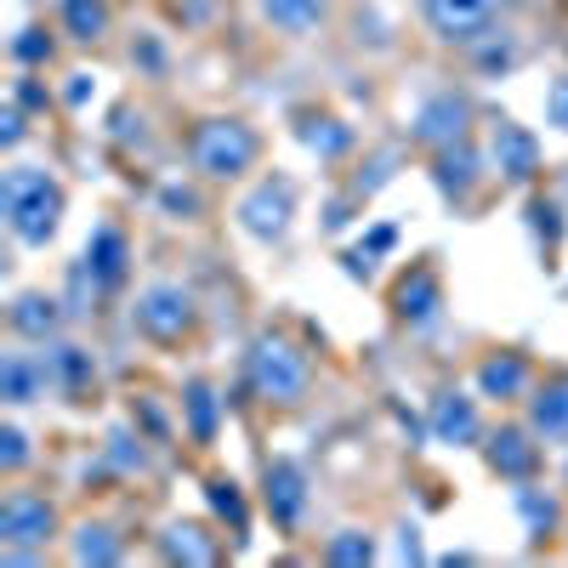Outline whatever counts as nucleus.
<instances>
[{
  "instance_id": "nucleus-9",
  "label": "nucleus",
  "mask_w": 568,
  "mask_h": 568,
  "mask_svg": "<svg viewBox=\"0 0 568 568\" xmlns=\"http://www.w3.org/2000/svg\"><path fill=\"white\" fill-rule=\"evenodd\" d=\"M393 307H398V318L404 324H433L438 318V307H444V278L433 273V267H409L404 278H398V296H393Z\"/></svg>"
},
{
  "instance_id": "nucleus-16",
  "label": "nucleus",
  "mask_w": 568,
  "mask_h": 568,
  "mask_svg": "<svg viewBox=\"0 0 568 568\" xmlns=\"http://www.w3.org/2000/svg\"><path fill=\"white\" fill-rule=\"evenodd\" d=\"M529 426L540 438H568V375H557V382H546L535 398H529Z\"/></svg>"
},
{
  "instance_id": "nucleus-1",
  "label": "nucleus",
  "mask_w": 568,
  "mask_h": 568,
  "mask_svg": "<svg viewBox=\"0 0 568 568\" xmlns=\"http://www.w3.org/2000/svg\"><path fill=\"white\" fill-rule=\"evenodd\" d=\"M0 205H7V227L23 245H45L63 216V187L34 165H12L7 182H0Z\"/></svg>"
},
{
  "instance_id": "nucleus-31",
  "label": "nucleus",
  "mask_w": 568,
  "mask_h": 568,
  "mask_svg": "<svg viewBox=\"0 0 568 568\" xmlns=\"http://www.w3.org/2000/svg\"><path fill=\"white\" fill-rule=\"evenodd\" d=\"M12 52H18L23 63H40V58H52V40H40V29H29L23 40H12Z\"/></svg>"
},
{
  "instance_id": "nucleus-4",
  "label": "nucleus",
  "mask_w": 568,
  "mask_h": 568,
  "mask_svg": "<svg viewBox=\"0 0 568 568\" xmlns=\"http://www.w3.org/2000/svg\"><path fill=\"white\" fill-rule=\"evenodd\" d=\"M136 324H142V336H154V342H182L187 324H194V296H187L182 284H149V291L136 296Z\"/></svg>"
},
{
  "instance_id": "nucleus-22",
  "label": "nucleus",
  "mask_w": 568,
  "mask_h": 568,
  "mask_svg": "<svg viewBox=\"0 0 568 568\" xmlns=\"http://www.w3.org/2000/svg\"><path fill=\"white\" fill-rule=\"evenodd\" d=\"M262 12H267V23H278V29L307 34V29L324 18V0H262Z\"/></svg>"
},
{
  "instance_id": "nucleus-14",
  "label": "nucleus",
  "mask_w": 568,
  "mask_h": 568,
  "mask_svg": "<svg viewBox=\"0 0 568 568\" xmlns=\"http://www.w3.org/2000/svg\"><path fill=\"white\" fill-rule=\"evenodd\" d=\"M489 466L500 471V478H511V484H529L535 478V466H540V449L529 444V433H495L489 438Z\"/></svg>"
},
{
  "instance_id": "nucleus-24",
  "label": "nucleus",
  "mask_w": 568,
  "mask_h": 568,
  "mask_svg": "<svg viewBox=\"0 0 568 568\" xmlns=\"http://www.w3.org/2000/svg\"><path fill=\"white\" fill-rule=\"evenodd\" d=\"M114 557H120V540L109 524H85L74 535V562H114Z\"/></svg>"
},
{
  "instance_id": "nucleus-17",
  "label": "nucleus",
  "mask_w": 568,
  "mask_h": 568,
  "mask_svg": "<svg viewBox=\"0 0 568 568\" xmlns=\"http://www.w3.org/2000/svg\"><path fill=\"white\" fill-rule=\"evenodd\" d=\"M478 387H484V398H524V387H529V358H517V353L484 358Z\"/></svg>"
},
{
  "instance_id": "nucleus-28",
  "label": "nucleus",
  "mask_w": 568,
  "mask_h": 568,
  "mask_svg": "<svg viewBox=\"0 0 568 568\" xmlns=\"http://www.w3.org/2000/svg\"><path fill=\"white\" fill-rule=\"evenodd\" d=\"M369 557H375V546H369L358 529H347V535L329 540V562H369Z\"/></svg>"
},
{
  "instance_id": "nucleus-29",
  "label": "nucleus",
  "mask_w": 568,
  "mask_h": 568,
  "mask_svg": "<svg viewBox=\"0 0 568 568\" xmlns=\"http://www.w3.org/2000/svg\"><path fill=\"white\" fill-rule=\"evenodd\" d=\"M517 506H524V517H529V529H535V535H546V529L557 524V506L540 500L535 489H517Z\"/></svg>"
},
{
  "instance_id": "nucleus-33",
  "label": "nucleus",
  "mask_w": 568,
  "mask_h": 568,
  "mask_svg": "<svg viewBox=\"0 0 568 568\" xmlns=\"http://www.w3.org/2000/svg\"><path fill=\"white\" fill-rule=\"evenodd\" d=\"M165 205H171V211H194V194H176V187H171Z\"/></svg>"
},
{
  "instance_id": "nucleus-26",
  "label": "nucleus",
  "mask_w": 568,
  "mask_h": 568,
  "mask_svg": "<svg viewBox=\"0 0 568 568\" xmlns=\"http://www.w3.org/2000/svg\"><path fill=\"white\" fill-rule=\"evenodd\" d=\"M211 506H216V517H227V524H233V535H245V529H251L245 500H240V489H233L227 478H216V484H211Z\"/></svg>"
},
{
  "instance_id": "nucleus-15",
  "label": "nucleus",
  "mask_w": 568,
  "mask_h": 568,
  "mask_svg": "<svg viewBox=\"0 0 568 568\" xmlns=\"http://www.w3.org/2000/svg\"><path fill=\"white\" fill-rule=\"evenodd\" d=\"M484 426H478V409H471V398L460 393H438L433 398V438L438 444H471Z\"/></svg>"
},
{
  "instance_id": "nucleus-6",
  "label": "nucleus",
  "mask_w": 568,
  "mask_h": 568,
  "mask_svg": "<svg viewBox=\"0 0 568 568\" xmlns=\"http://www.w3.org/2000/svg\"><path fill=\"white\" fill-rule=\"evenodd\" d=\"M52 529H58L52 500H40L29 489L0 500V540H7V546H45V535H52Z\"/></svg>"
},
{
  "instance_id": "nucleus-2",
  "label": "nucleus",
  "mask_w": 568,
  "mask_h": 568,
  "mask_svg": "<svg viewBox=\"0 0 568 568\" xmlns=\"http://www.w3.org/2000/svg\"><path fill=\"white\" fill-rule=\"evenodd\" d=\"M245 375H251V393L267 398V404H296L307 393V358L284 336H256L251 358H245Z\"/></svg>"
},
{
  "instance_id": "nucleus-7",
  "label": "nucleus",
  "mask_w": 568,
  "mask_h": 568,
  "mask_svg": "<svg viewBox=\"0 0 568 568\" xmlns=\"http://www.w3.org/2000/svg\"><path fill=\"white\" fill-rule=\"evenodd\" d=\"M489 18H495V0H426V23H433L438 40H478L489 34Z\"/></svg>"
},
{
  "instance_id": "nucleus-19",
  "label": "nucleus",
  "mask_w": 568,
  "mask_h": 568,
  "mask_svg": "<svg viewBox=\"0 0 568 568\" xmlns=\"http://www.w3.org/2000/svg\"><path fill=\"white\" fill-rule=\"evenodd\" d=\"M45 358V375H52V387H63V393H85L91 387V358L80 353V347H52V353H40Z\"/></svg>"
},
{
  "instance_id": "nucleus-11",
  "label": "nucleus",
  "mask_w": 568,
  "mask_h": 568,
  "mask_svg": "<svg viewBox=\"0 0 568 568\" xmlns=\"http://www.w3.org/2000/svg\"><path fill=\"white\" fill-rule=\"evenodd\" d=\"M495 165H500V176L506 182H529L535 171H540V142L524 131V125H495Z\"/></svg>"
},
{
  "instance_id": "nucleus-35",
  "label": "nucleus",
  "mask_w": 568,
  "mask_h": 568,
  "mask_svg": "<svg viewBox=\"0 0 568 568\" xmlns=\"http://www.w3.org/2000/svg\"><path fill=\"white\" fill-rule=\"evenodd\" d=\"M398 557H409V562L420 557V546H415V535H409V529H404V540H398Z\"/></svg>"
},
{
  "instance_id": "nucleus-3",
  "label": "nucleus",
  "mask_w": 568,
  "mask_h": 568,
  "mask_svg": "<svg viewBox=\"0 0 568 568\" xmlns=\"http://www.w3.org/2000/svg\"><path fill=\"white\" fill-rule=\"evenodd\" d=\"M256 131L245 120H205L194 131V165L205 176H245L256 165Z\"/></svg>"
},
{
  "instance_id": "nucleus-23",
  "label": "nucleus",
  "mask_w": 568,
  "mask_h": 568,
  "mask_svg": "<svg viewBox=\"0 0 568 568\" xmlns=\"http://www.w3.org/2000/svg\"><path fill=\"white\" fill-rule=\"evenodd\" d=\"M63 29H69L74 40H103L109 7H103V0H63Z\"/></svg>"
},
{
  "instance_id": "nucleus-5",
  "label": "nucleus",
  "mask_w": 568,
  "mask_h": 568,
  "mask_svg": "<svg viewBox=\"0 0 568 568\" xmlns=\"http://www.w3.org/2000/svg\"><path fill=\"white\" fill-rule=\"evenodd\" d=\"M291 211H296V187L284 182V176H267L256 194L240 205V227L251 233V240H284Z\"/></svg>"
},
{
  "instance_id": "nucleus-30",
  "label": "nucleus",
  "mask_w": 568,
  "mask_h": 568,
  "mask_svg": "<svg viewBox=\"0 0 568 568\" xmlns=\"http://www.w3.org/2000/svg\"><path fill=\"white\" fill-rule=\"evenodd\" d=\"M29 460V438L18 433V426H7V433H0V466H7V471H18Z\"/></svg>"
},
{
  "instance_id": "nucleus-21",
  "label": "nucleus",
  "mask_w": 568,
  "mask_h": 568,
  "mask_svg": "<svg viewBox=\"0 0 568 568\" xmlns=\"http://www.w3.org/2000/svg\"><path fill=\"white\" fill-rule=\"evenodd\" d=\"M160 546H165V557H171V562H194V568L216 562V546H211V540H205L194 524H171Z\"/></svg>"
},
{
  "instance_id": "nucleus-32",
  "label": "nucleus",
  "mask_w": 568,
  "mask_h": 568,
  "mask_svg": "<svg viewBox=\"0 0 568 568\" xmlns=\"http://www.w3.org/2000/svg\"><path fill=\"white\" fill-rule=\"evenodd\" d=\"M546 114H551V125H562V131H568V74L546 91Z\"/></svg>"
},
{
  "instance_id": "nucleus-34",
  "label": "nucleus",
  "mask_w": 568,
  "mask_h": 568,
  "mask_svg": "<svg viewBox=\"0 0 568 568\" xmlns=\"http://www.w3.org/2000/svg\"><path fill=\"white\" fill-rule=\"evenodd\" d=\"M0 136H7V142H18V136H23V120H18V109L7 114V131H0Z\"/></svg>"
},
{
  "instance_id": "nucleus-25",
  "label": "nucleus",
  "mask_w": 568,
  "mask_h": 568,
  "mask_svg": "<svg viewBox=\"0 0 568 568\" xmlns=\"http://www.w3.org/2000/svg\"><path fill=\"white\" fill-rule=\"evenodd\" d=\"M302 142H307V149H318V154H342L347 142H353V131L336 125V120H313V125H302Z\"/></svg>"
},
{
  "instance_id": "nucleus-20",
  "label": "nucleus",
  "mask_w": 568,
  "mask_h": 568,
  "mask_svg": "<svg viewBox=\"0 0 568 568\" xmlns=\"http://www.w3.org/2000/svg\"><path fill=\"white\" fill-rule=\"evenodd\" d=\"M471 182H478V160H471L466 142H455V149H438V187L444 194H471Z\"/></svg>"
},
{
  "instance_id": "nucleus-12",
  "label": "nucleus",
  "mask_w": 568,
  "mask_h": 568,
  "mask_svg": "<svg viewBox=\"0 0 568 568\" xmlns=\"http://www.w3.org/2000/svg\"><path fill=\"white\" fill-rule=\"evenodd\" d=\"M125 262H131V245H125L120 227H98V233H91V245H85V273H91V284L114 291V284L125 278Z\"/></svg>"
},
{
  "instance_id": "nucleus-10",
  "label": "nucleus",
  "mask_w": 568,
  "mask_h": 568,
  "mask_svg": "<svg viewBox=\"0 0 568 568\" xmlns=\"http://www.w3.org/2000/svg\"><path fill=\"white\" fill-rule=\"evenodd\" d=\"M267 511H273L278 529H296L307 517V484H302V471L291 460L267 466Z\"/></svg>"
},
{
  "instance_id": "nucleus-13",
  "label": "nucleus",
  "mask_w": 568,
  "mask_h": 568,
  "mask_svg": "<svg viewBox=\"0 0 568 568\" xmlns=\"http://www.w3.org/2000/svg\"><path fill=\"white\" fill-rule=\"evenodd\" d=\"M45 387H52L45 358H34V353H7V358H0V398H7V404H29Z\"/></svg>"
},
{
  "instance_id": "nucleus-18",
  "label": "nucleus",
  "mask_w": 568,
  "mask_h": 568,
  "mask_svg": "<svg viewBox=\"0 0 568 568\" xmlns=\"http://www.w3.org/2000/svg\"><path fill=\"white\" fill-rule=\"evenodd\" d=\"M58 324H63V313H58L52 296H18L12 302V329H18V336H29V342H45Z\"/></svg>"
},
{
  "instance_id": "nucleus-8",
  "label": "nucleus",
  "mask_w": 568,
  "mask_h": 568,
  "mask_svg": "<svg viewBox=\"0 0 568 568\" xmlns=\"http://www.w3.org/2000/svg\"><path fill=\"white\" fill-rule=\"evenodd\" d=\"M466 98H455V91H438V98H426L420 114H415V136L433 142V149H455V142H466Z\"/></svg>"
},
{
  "instance_id": "nucleus-27",
  "label": "nucleus",
  "mask_w": 568,
  "mask_h": 568,
  "mask_svg": "<svg viewBox=\"0 0 568 568\" xmlns=\"http://www.w3.org/2000/svg\"><path fill=\"white\" fill-rule=\"evenodd\" d=\"M187 420H194V438H211L216 433V393L211 387H187Z\"/></svg>"
}]
</instances>
